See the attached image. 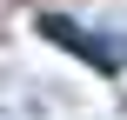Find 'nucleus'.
<instances>
[{
	"label": "nucleus",
	"instance_id": "obj_1",
	"mask_svg": "<svg viewBox=\"0 0 127 120\" xmlns=\"http://www.w3.org/2000/svg\"><path fill=\"white\" fill-rule=\"evenodd\" d=\"M40 33H47L54 47H67V53H80V60H87L94 73H114V67H121V60H114V53H107V47H100V40L87 33V27H74V20H60V13H47V20H40Z\"/></svg>",
	"mask_w": 127,
	"mask_h": 120
}]
</instances>
